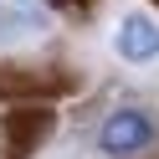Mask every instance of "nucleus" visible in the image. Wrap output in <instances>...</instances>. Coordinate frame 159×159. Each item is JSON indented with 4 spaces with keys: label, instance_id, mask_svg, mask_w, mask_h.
Masks as SVG:
<instances>
[{
    "label": "nucleus",
    "instance_id": "f257e3e1",
    "mask_svg": "<svg viewBox=\"0 0 159 159\" xmlns=\"http://www.w3.org/2000/svg\"><path fill=\"white\" fill-rule=\"evenodd\" d=\"M98 144H103V154H113V159L144 154V149L154 144V118H149L144 108H118V113H108V118H103Z\"/></svg>",
    "mask_w": 159,
    "mask_h": 159
},
{
    "label": "nucleus",
    "instance_id": "f03ea898",
    "mask_svg": "<svg viewBox=\"0 0 159 159\" xmlns=\"http://www.w3.org/2000/svg\"><path fill=\"white\" fill-rule=\"evenodd\" d=\"M118 57H123V62H154L159 57V26L149 21L144 11H134V16H123V21H118Z\"/></svg>",
    "mask_w": 159,
    "mask_h": 159
}]
</instances>
